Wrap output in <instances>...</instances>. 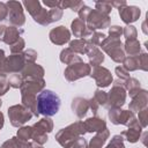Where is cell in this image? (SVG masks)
<instances>
[{"label": "cell", "instance_id": "1", "mask_svg": "<svg viewBox=\"0 0 148 148\" xmlns=\"http://www.w3.org/2000/svg\"><path fill=\"white\" fill-rule=\"evenodd\" d=\"M60 108V98L52 90L44 89L37 95V111L45 117L54 116Z\"/></svg>", "mask_w": 148, "mask_h": 148}, {"label": "cell", "instance_id": "2", "mask_svg": "<svg viewBox=\"0 0 148 148\" xmlns=\"http://www.w3.org/2000/svg\"><path fill=\"white\" fill-rule=\"evenodd\" d=\"M87 132H86L83 121L79 120V121H75V123L68 125L67 127L58 131L56 134V140L64 148H69L75 142V140L77 138L83 136Z\"/></svg>", "mask_w": 148, "mask_h": 148}, {"label": "cell", "instance_id": "3", "mask_svg": "<svg viewBox=\"0 0 148 148\" xmlns=\"http://www.w3.org/2000/svg\"><path fill=\"white\" fill-rule=\"evenodd\" d=\"M125 81L117 79L113 81V86L111 90L108 92V101L105 104V108L112 109V108H121L126 102V90L124 88Z\"/></svg>", "mask_w": 148, "mask_h": 148}, {"label": "cell", "instance_id": "4", "mask_svg": "<svg viewBox=\"0 0 148 148\" xmlns=\"http://www.w3.org/2000/svg\"><path fill=\"white\" fill-rule=\"evenodd\" d=\"M101 49L108 53V56L117 64H121L125 59V52L123 49V43L120 42V38H112V37H105V39L99 45Z\"/></svg>", "mask_w": 148, "mask_h": 148}, {"label": "cell", "instance_id": "5", "mask_svg": "<svg viewBox=\"0 0 148 148\" xmlns=\"http://www.w3.org/2000/svg\"><path fill=\"white\" fill-rule=\"evenodd\" d=\"M7 113H8L9 121H10V124L14 127H21V126H23L34 116L31 113V111L28 110L22 104H15V105L9 106L8 110H7Z\"/></svg>", "mask_w": 148, "mask_h": 148}, {"label": "cell", "instance_id": "6", "mask_svg": "<svg viewBox=\"0 0 148 148\" xmlns=\"http://www.w3.org/2000/svg\"><path fill=\"white\" fill-rule=\"evenodd\" d=\"M90 71H91V67L89 64L80 61V62L68 65L64 72V75L68 82H74L81 77L88 76L90 74Z\"/></svg>", "mask_w": 148, "mask_h": 148}, {"label": "cell", "instance_id": "7", "mask_svg": "<svg viewBox=\"0 0 148 148\" xmlns=\"http://www.w3.org/2000/svg\"><path fill=\"white\" fill-rule=\"evenodd\" d=\"M86 24L92 32L97 29H105L110 27V16L102 14L96 9H91L86 20Z\"/></svg>", "mask_w": 148, "mask_h": 148}, {"label": "cell", "instance_id": "8", "mask_svg": "<svg viewBox=\"0 0 148 148\" xmlns=\"http://www.w3.org/2000/svg\"><path fill=\"white\" fill-rule=\"evenodd\" d=\"M8 8V20L13 27H22L25 23V16L23 13L22 3L18 1H8L6 2Z\"/></svg>", "mask_w": 148, "mask_h": 148}, {"label": "cell", "instance_id": "9", "mask_svg": "<svg viewBox=\"0 0 148 148\" xmlns=\"http://www.w3.org/2000/svg\"><path fill=\"white\" fill-rule=\"evenodd\" d=\"M89 76L95 80L96 86L98 88H106L113 81L111 72L108 68L103 67V66H95V67H92L91 71H90Z\"/></svg>", "mask_w": 148, "mask_h": 148}, {"label": "cell", "instance_id": "10", "mask_svg": "<svg viewBox=\"0 0 148 148\" xmlns=\"http://www.w3.org/2000/svg\"><path fill=\"white\" fill-rule=\"evenodd\" d=\"M25 60L23 57V53H16L10 54L6 58L2 73L5 74H14V73H21L23 67L25 66Z\"/></svg>", "mask_w": 148, "mask_h": 148}, {"label": "cell", "instance_id": "11", "mask_svg": "<svg viewBox=\"0 0 148 148\" xmlns=\"http://www.w3.org/2000/svg\"><path fill=\"white\" fill-rule=\"evenodd\" d=\"M49 38L56 45H64L71 42V31L65 25H59L50 31Z\"/></svg>", "mask_w": 148, "mask_h": 148}, {"label": "cell", "instance_id": "12", "mask_svg": "<svg viewBox=\"0 0 148 148\" xmlns=\"http://www.w3.org/2000/svg\"><path fill=\"white\" fill-rule=\"evenodd\" d=\"M118 13H119V16L123 20V22L126 23L127 25L132 22H135L140 17V14H141L140 8H138L135 6H128V5H125L120 8H118Z\"/></svg>", "mask_w": 148, "mask_h": 148}, {"label": "cell", "instance_id": "13", "mask_svg": "<svg viewBox=\"0 0 148 148\" xmlns=\"http://www.w3.org/2000/svg\"><path fill=\"white\" fill-rule=\"evenodd\" d=\"M44 74H45L44 68L40 65L36 64V62L25 64V66L21 71V76H22L23 80H28V79H43Z\"/></svg>", "mask_w": 148, "mask_h": 148}, {"label": "cell", "instance_id": "14", "mask_svg": "<svg viewBox=\"0 0 148 148\" xmlns=\"http://www.w3.org/2000/svg\"><path fill=\"white\" fill-rule=\"evenodd\" d=\"M148 104V92L145 89H141L135 96L132 97V101L130 102L128 110L134 112H139L142 109H146Z\"/></svg>", "mask_w": 148, "mask_h": 148}, {"label": "cell", "instance_id": "15", "mask_svg": "<svg viewBox=\"0 0 148 148\" xmlns=\"http://www.w3.org/2000/svg\"><path fill=\"white\" fill-rule=\"evenodd\" d=\"M45 81L44 79H28L23 80V84L20 88L21 92H29L38 95L42 90H44Z\"/></svg>", "mask_w": 148, "mask_h": 148}, {"label": "cell", "instance_id": "16", "mask_svg": "<svg viewBox=\"0 0 148 148\" xmlns=\"http://www.w3.org/2000/svg\"><path fill=\"white\" fill-rule=\"evenodd\" d=\"M72 110L79 119H82L89 110V99L84 97H75L72 101Z\"/></svg>", "mask_w": 148, "mask_h": 148}, {"label": "cell", "instance_id": "17", "mask_svg": "<svg viewBox=\"0 0 148 148\" xmlns=\"http://www.w3.org/2000/svg\"><path fill=\"white\" fill-rule=\"evenodd\" d=\"M71 28H72V32H73L74 37H77V38L90 37V36L92 35V31L87 28L86 22L81 21L79 17H77V18H74V20L72 21Z\"/></svg>", "mask_w": 148, "mask_h": 148}, {"label": "cell", "instance_id": "18", "mask_svg": "<svg viewBox=\"0 0 148 148\" xmlns=\"http://www.w3.org/2000/svg\"><path fill=\"white\" fill-rule=\"evenodd\" d=\"M84 124V128L87 133H92V132H101L104 128H106V123L103 118H99L97 116L95 117H90L88 119H86L83 121Z\"/></svg>", "mask_w": 148, "mask_h": 148}, {"label": "cell", "instance_id": "19", "mask_svg": "<svg viewBox=\"0 0 148 148\" xmlns=\"http://www.w3.org/2000/svg\"><path fill=\"white\" fill-rule=\"evenodd\" d=\"M92 47L94 46L88 42L87 38H76L69 42V49L76 54H87Z\"/></svg>", "mask_w": 148, "mask_h": 148}, {"label": "cell", "instance_id": "20", "mask_svg": "<svg viewBox=\"0 0 148 148\" xmlns=\"http://www.w3.org/2000/svg\"><path fill=\"white\" fill-rule=\"evenodd\" d=\"M141 131H142V127L140 126V124H135L131 127H128L127 130L123 131L120 133V135L123 136L124 140L131 142V143H135L140 140V136H141Z\"/></svg>", "mask_w": 148, "mask_h": 148}, {"label": "cell", "instance_id": "21", "mask_svg": "<svg viewBox=\"0 0 148 148\" xmlns=\"http://www.w3.org/2000/svg\"><path fill=\"white\" fill-rule=\"evenodd\" d=\"M21 101H22V105L25 106L28 110H30L34 116H39L37 111V95L29 92H21Z\"/></svg>", "mask_w": 148, "mask_h": 148}, {"label": "cell", "instance_id": "22", "mask_svg": "<svg viewBox=\"0 0 148 148\" xmlns=\"http://www.w3.org/2000/svg\"><path fill=\"white\" fill-rule=\"evenodd\" d=\"M109 136H110V131L108 128H104L103 131L97 132L96 135L92 136V139L89 141V145L87 148H103Z\"/></svg>", "mask_w": 148, "mask_h": 148}, {"label": "cell", "instance_id": "23", "mask_svg": "<svg viewBox=\"0 0 148 148\" xmlns=\"http://www.w3.org/2000/svg\"><path fill=\"white\" fill-rule=\"evenodd\" d=\"M22 32H23V30L16 28V27H13V25L12 27H7L6 28V31H5V36H3V42L10 46L18 38H21Z\"/></svg>", "mask_w": 148, "mask_h": 148}, {"label": "cell", "instance_id": "24", "mask_svg": "<svg viewBox=\"0 0 148 148\" xmlns=\"http://www.w3.org/2000/svg\"><path fill=\"white\" fill-rule=\"evenodd\" d=\"M60 61L65 65H72V64L82 61V59L80 58V56L74 53L69 47H66L60 52Z\"/></svg>", "mask_w": 148, "mask_h": 148}, {"label": "cell", "instance_id": "25", "mask_svg": "<svg viewBox=\"0 0 148 148\" xmlns=\"http://www.w3.org/2000/svg\"><path fill=\"white\" fill-rule=\"evenodd\" d=\"M87 57L89 59L90 67L101 66V64L104 61V54L98 47H92L91 50H89V52L87 53Z\"/></svg>", "mask_w": 148, "mask_h": 148}, {"label": "cell", "instance_id": "26", "mask_svg": "<svg viewBox=\"0 0 148 148\" xmlns=\"http://www.w3.org/2000/svg\"><path fill=\"white\" fill-rule=\"evenodd\" d=\"M32 128L47 134V133L52 132V130H53V121L50 117H44L40 120H38L37 123H35L32 125Z\"/></svg>", "mask_w": 148, "mask_h": 148}, {"label": "cell", "instance_id": "27", "mask_svg": "<svg viewBox=\"0 0 148 148\" xmlns=\"http://www.w3.org/2000/svg\"><path fill=\"white\" fill-rule=\"evenodd\" d=\"M141 51V45L138 39H127L124 44V52L131 57L138 56Z\"/></svg>", "mask_w": 148, "mask_h": 148}, {"label": "cell", "instance_id": "28", "mask_svg": "<svg viewBox=\"0 0 148 148\" xmlns=\"http://www.w3.org/2000/svg\"><path fill=\"white\" fill-rule=\"evenodd\" d=\"M124 88L125 90L128 91L131 98L133 96H135L140 90H141V84L139 82V80H136L135 77H130L125 81V84H124Z\"/></svg>", "mask_w": 148, "mask_h": 148}, {"label": "cell", "instance_id": "29", "mask_svg": "<svg viewBox=\"0 0 148 148\" xmlns=\"http://www.w3.org/2000/svg\"><path fill=\"white\" fill-rule=\"evenodd\" d=\"M23 5L24 7L27 8V10L29 12V14L32 16V18L35 16L38 15V13L42 10V6H40V2L38 0H25L23 1Z\"/></svg>", "mask_w": 148, "mask_h": 148}, {"label": "cell", "instance_id": "30", "mask_svg": "<svg viewBox=\"0 0 148 148\" xmlns=\"http://www.w3.org/2000/svg\"><path fill=\"white\" fill-rule=\"evenodd\" d=\"M121 64H123V67H124L128 73H130V72H133V71L139 69L138 56H134V57L127 56V57H125V59H124V61H123Z\"/></svg>", "mask_w": 148, "mask_h": 148}, {"label": "cell", "instance_id": "31", "mask_svg": "<svg viewBox=\"0 0 148 148\" xmlns=\"http://www.w3.org/2000/svg\"><path fill=\"white\" fill-rule=\"evenodd\" d=\"M16 136H17L20 140L29 141V139L32 138V127H31V126H21V127L17 130Z\"/></svg>", "mask_w": 148, "mask_h": 148}, {"label": "cell", "instance_id": "32", "mask_svg": "<svg viewBox=\"0 0 148 148\" xmlns=\"http://www.w3.org/2000/svg\"><path fill=\"white\" fill-rule=\"evenodd\" d=\"M84 6V2L83 1H71V0H65V1H61V5H60V8L61 9H65V8H71L73 12H79L81 7Z\"/></svg>", "mask_w": 148, "mask_h": 148}, {"label": "cell", "instance_id": "33", "mask_svg": "<svg viewBox=\"0 0 148 148\" xmlns=\"http://www.w3.org/2000/svg\"><path fill=\"white\" fill-rule=\"evenodd\" d=\"M105 37H106V36H105L104 34L94 31L92 35H91L89 38H87V39H88V42H89L94 47H98V46L102 44V42L105 39Z\"/></svg>", "mask_w": 148, "mask_h": 148}, {"label": "cell", "instance_id": "34", "mask_svg": "<svg viewBox=\"0 0 148 148\" xmlns=\"http://www.w3.org/2000/svg\"><path fill=\"white\" fill-rule=\"evenodd\" d=\"M8 83H9V87L15 88V89H18L23 84V79H22L21 74L14 73V74H10V76L8 77Z\"/></svg>", "mask_w": 148, "mask_h": 148}, {"label": "cell", "instance_id": "35", "mask_svg": "<svg viewBox=\"0 0 148 148\" xmlns=\"http://www.w3.org/2000/svg\"><path fill=\"white\" fill-rule=\"evenodd\" d=\"M92 98L97 102V104L99 106H105L106 101H108V94L105 91H103L102 89H96Z\"/></svg>", "mask_w": 148, "mask_h": 148}, {"label": "cell", "instance_id": "36", "mask_svg": "<svg viewBox=\"0 0 148 148\" xmlns=\"http://www.w3.org/2000/svg\"><path fill=\"white\" fill-rule=\"evenodd\" d=\"M32 127V126H31ZM32 141L35 142V143H37V145H39V146H42V145H44L46 141H47V134L46 133H43V132H39V131H36V130H34L32 128Z\"/></svg>", "mask_w": 148, "mask_h": 148}, {"label": "cell", "instance_id": "37", "mask_svg": "<svg viewBox=\"0 0 148 148\" xmlns=\"http://www.w3.org/2000/svg\"><path fill=\"white\" fill-rule=\"evenodd\" d=\"M95 6H96V10H98L99 13L105 14V15H109L112 10V6L108 1H96Z\"/></svg>", "mask_w": 148, "mask_h": 148}, {"label": "cell", "instance_id": "38", "mask_svg": "<svg viewBox=\"0 0 148 148\" xmlns=\"http://www.w3.org/2000/svg\"><path fill=\"white\" fill-rule=\"evenodd\" d=\"M105 148H125L123 136H121L120 134L113 135L112 139H111V141L109 142V145H108Z\"/></svg>", "mask_w": 148, "mask_h": 148}, {"label": "cell", "instance_id": "39", "mask_svg": "<svg viewBox=\"0 0 148 148\" xmlns=\"http://www.w3.org/2000/svg\"><path fill=\"white\" fill-rule=\"evenodd\" d=\"M123 35L125 36L126 40H127V39H136L138 32H136L135 27L128 24V25H126V27L123 28Z\"/></svg>", "mask_w": 148, "mask_h": 148}, {"label": "cell", "instance_id": "40", "mask_svg": "<svg viewBox=\"0 0 148 148\" xmlns=\"http://www.w3.org/2000/svg\"><path fill=\"white\" fill-rule=\"evenodd\" d=\"M24 46H25V42H24V39L21 37V38H18L13 45H10V52H12V54H16V53H22V51H23V49H24Z\"/></svg>", "mask_w": 148, "mask_h": 148}, {"label": "cell", "instance_id": "41", "mask_svg": "<svg viewBox=\"0 0 148 148\" xmlns=\"http://www.w3.org/2000/svg\"><path fill=\"white\" fill-rule=\"evenodd\" d=\"M138 123L140 124V126L142 128H146L147 125H148V108L146 109H142L141 111H139V114H138Z\"/></svg>", "mask_w": 148, "mask_h": 148}, {"label": "cell", "instance_id": "42", "mask_svg": "<svg viewBox=\"0 0 148 148\" xmlns=\"http://www.w3.org/2000/svg\"><path fill=\"white\" fill-rule=\"evenodd\" d=\"M8 90H9V83H8L7 75L0 72V96L5 95Z\"/></svg>", "mask_w": 148, "mask_h": 148}, {"label": "cell", "instance_id": "43", "mask_svg": "<svg viewBox=\"0 0 148 148\" xmlns=\"http://www.w3.org/2000/svg\"><path fill=\"white\" fill-rule=\"evenodd\" d=\"M138 62H139V69L141 71H148V54L146 52L138 54Z\"/></svg>", "mask_w": 148, "mask_h": 148}, {"label": "cell", "instance_id": "44", "mask_svg": "<svg viewBox=\"0 0 148 148\" xmlns=\"http://www.w3.org/2000/svg\"><path fill=\"white\" fill-rule=\"evenodd\" d=\"M49 17H50V22H56L59 21L62 17V9L61 8H51L49 9Z\"/></svg>", "mask_w": 148, "mask_h": 148}, {"label": "cell", "instance_id": "45", "mask_svg": "<svg viewBox=\"0 0 148 148\" xmlns=\"http://www.w3.org/2000/svg\"><path fill=\"white\" fill-rule=\"evenodd\" d=\"M23 53V57H24V60L27 64H30V62H35L36 59H37V52L32 49H28L25 50Z\"/></svg>", "mask_w": 148, "mask_h": 148}, {"label": "cell", "instance_id": "46", "mask_svg": "<svg viewBox=\"0 0 148 148\" xmlns=\"http://www.w3.org/2000/svg\"><path fill=\"white\" fill-rule=\"evenodd\" d=\"M114 73L117 74V76H118L119 80L126 81L127 79H130V73H128L123 66H117V67L114 68Z\"/></svg>", "mask_w": 148, "mask_h": 148}, {"label": "cell", "instance_id": "47", "mask_svg": "<svg viewBox=\"0 0 148 148\" xmlns=\"http://www.w3.org/2000/svg\"><path fill=\"white\" fill-rule=\"evenodd\" d=\"M109 35L112 38H119L123 35V27H119V25L109 27Z\"/></svg>", "mask_w": 148, "mask_h": 148}, {"label": "cell", "instance_id": "48", "mask_svg": "<svg viewBox=\"0 0 148 148\" xmlns=\"http://www.w3.org/2000/svg\"><path fill=\"white\" fill-rule=\"evenodd\" d=\"M90 10H91V8L88 7V6H86V5H84L83 7H81L80 10L77 12V14H79V18H80L81 21L86 22L87 17H88V15H89V13H90Z\"/></svg>", "mask_w": 148, "mask_h": 148}, {"label": "cell", "instance_id": "49", "mask_svg": "<svg viewBox=\"0 0 148 148\" xmlns=\"http://www.w3.org/2000/svg\"><path fill=\"white\" fill-rule=\"evenodd\" d=\"M14 140H15L16 148H32V147H34V142H29V141L20 140L17 136H14Z\"/></svg>", "mask_w": 148, "mask_h": 148}, {"label": "cell", "instance_id": "50", "mask_svg": "<svg viewBox=\"0 0 148 148\" xmlns=\"http://www.w3.org/2000/svg\"><path fill=\"white\" fill-rule=\"evenodd\" d=\"M88 145H87V141L83 139V136H80L75 140V142L69 147V148H87Z\"/></svg>", "mask_w": 148, "mask_h": 148}, {"label": "cell", "instance_id": "51", "mask_svg": "<svg viewBox=\"0 0 148 148\" xmlns=\"http://www.w3.org/2000/svg\"><path fill=\"white\" fill-rule=\"evenodd\" d=\"M8 18V8L5 2H0V22Z\"/></svg>", "mask_w": 148, "mask_h": 148}, {"label": "cell", "instance_id": "52", "mask_svg": "<svg viewBox=\"0 0 148 148\" xmlns=\"http://www.w3.org/2000/svg\"><path fill=\"white\" fill-rule=\"evenodd\" d=\"M99 108H101V106L97 104V102H96L94 98H90V99H89V109L94 112V114H97Z\"/></svg>", "mask_w": 148, "mask_h": 148}, {"label": "cell", "instance_id": "53", "mask_svg": "<svg viewBox=\"0 0 148 148\" xmlns=\"http://www.w3.org/2000/svg\"><path fill=\"white\" fill-rule=\"evenodd\" d=\"M0 148H16V145H15V140H14V136L10 138L9 140L5 141Z\"/></svg>", "mask_w": 148, "mask_h": 148}, {"label": "cell", "instance_id": "54", "mask_svg": "<svg viewBox=\"0 0 148 148\" xmlns=\"http://www.w3.org/2000/svg\"><path fill=\"white\" fill-rule=\"evenodd\" d=\"M45 6H47V7H50V8H60V5H61V1H44L43 2Z\"/></svg>", "mask_w": 148, "mask_h": 148}, {"label": "cell", "instance_id": "55", "mask_svg": "<svg viewBox=\"0 0 148 148\" xmlns=\"http://www.w3.org/2000/svg\"><path fill=\"white\" fill-rule=\"evenodd\" d=\"M5 60H6V56H5V51L2 49H0V72H2L3 69V65H5Z\"/></svg>", "mask_w": 148, "mask_h": 148}, {"label": "cell", "instance_id": "56", "mask_svg": "<svg viewBox=\"0 0 148 148\" xmlns=\"http://www.w3.org/2000/svg\"><path fill=\"white\" fill-rule=\"evenodd\" d=\"M110 3H111L112 7L114 6V7H118V8H120V7L125 6V5H127L126 1H120V2H119V1H113V2H110Z\"/></svg>", "mask_w": 148, "mask_h": 148}, {"label": "cell", "instance_id": "57", "mask_svg": "<svg viewBox=\"0 0 148 148\" xmlns=\"http://www.w3.org/2000/svg\"><path fill=\"white\" fill-rule=\"evenodd\" d=\"M6 25H0V42H3V36H5V31H6Z\"/></svg>", "mask_w": 148, "mask_h": 148}, {"label": "cell", "instance_id": "58", "mask_svg": "<svg viewBox=\"0 0 148 148\" xmlns=\"http://www.w3.org/2000/svg\"><path fill=\"white\" fill-rule=\"evenodd\" d=\"M3 123H5V118H3V113L0 111V130L3 127Z\"/></svg>", "mask_w": 148, "mask_h": 148}, {"label": "cell", "instance_id": "59", "mask_svg": "<svg viewBox=\"0 0 148 148\" xmlns=\"http://www.w3.org/2000/svg\"><path fill=\"white\" fill-rule=\"evenodd\" d=\"M32 148H43V147H42V146H39V145H37V143H35V142H34V147H32Z\"/></svg>", "mask_w": 148, "mask_h": 148}, {"label": "cell", "instance_id": "60", "mask_svg": "<svg viewBox=\"0 0 148 148\" xmlns=\"http://www.w3.org/2000/svg\"><path fill=\"white\" fill-rule=\"evenodd\" d=\"M1 105H2V101H1V98H0V108H1Z\"/></svg>", "mask_w": 148, "mask_h": 148}]
</instances>
